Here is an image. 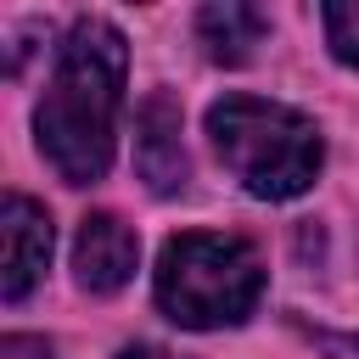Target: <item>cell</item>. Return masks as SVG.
I'll return each instance as SVG.
<instances>
[{"label":"cell","instance_id":"10","mask_svg":"<svg viewBox=\"0 0 359 359\" xmlns=\"http://www.w3.org/2000/svg\"><path fill=\"white\" fill-rule=\"evenodd\" d=\"M118 359H163V353H157V348H123Z\"/></svg>","mask_w":359,"mask_h":359},{"label":"cell","instance_id":"2","mask_svg":"<svg viewBox=\"0 0 359 359\" xmlns=\"http://www.w3.org/2000/svg\"><path fill=\"white\" fill-rule=\"evenodd\" d=\"M208 135L219 163L241 180V191L264 196V202H286L303 196L320 174V129L280 101H258V95H224L208 107Z\"/></svg>","mask_w":359,"mask_h":359},{"label":"cell","instance_id":"7","mask_svg":"<svg viewBox=\"0 0 359 359\" xmlns=\"http://www.w3.org/2000/svg\"><path fill=\"white\" fill-rule=\"evenodd\" d=\"M264 28H269L264 11L258 6H236V0L202 6V17H196V34H202V45H208L213 62H247L252 45L264 39Z\"/></svg>","mask_w":359,"mask_h":359},{"label":"cell","instance_id":"5","mask_svg":"<svg viewBox=\"0 0 359 359\" xmlns=\"http://www.w3.org/2000/svg\"><path fill=\"white\" fill-rule=\"evenodd\" d=\"M135 168L157 196L185 185V146H180V107L168 90H151L135 112Z\"/></svg>","mask_w":359,"mask_h":359},{"label":"cell","instance_id":"3","mask_svg":"<svg viewBox=\"0 0 359 359\" xmlns=\"http://www.w3.org/2000/svg\"><path fill=\"white\" fill-rule=\"evenodd\" d=\"M258 292H264V264L241 236L185 230L157 258V309L185 331L241 325Z\"/></svg>","mask_w":359,"mask_h":359},{"label":"cell","instance_id":"8","mask_svg":"<svg viewBox=\"0 0 359 359\" xmlns=\"http://www.w3.org/2000/svg\"><path fill=\"white\" fill-rule=\"evenodd\" d=\"M325 39H331V56L359 67V0H331L325 11Z\"/></svg>","mask_w":359,"mask_h":359},{"label":"cell","instance_id":"4","mask_svg":"<svg viewBox=\"0 0 359 359\" xmlns=\"http://www.w3.org/2000/svg\"><path fill=\"white\" fill-rule=\"evenodd\" d=\"M45 264H50V219L34 196L11 191L0 202V297L22 303L45 275Z\"/></svg>","mask_w":359,"mask_h":359},{"label":"cell","instance_id":"1","mask_svg":"<svg viewBox=\"0 0 359 359\" xmlns=\"http://www.w3.org/2000/svg\"><path fill=\"white\" fill-rule=\"evenodd\" d=\"M123 34L101 17H79L56 50V73L45 84V101L34 112V135L45 163L67 185H90L112 163L118 140V107H123Z\"/></svg>","mask_w":359,"mask_h":359},{"label":"cell","instance_id":"6","mask_svg":"<svg viewBox=\"0 0 359 359\" xmlns=\"http://www.w3.org/2000/svg\"><path fill=\"white\" fill-rule=\"evenodd\" d=\"M135 258H140V241H135V230H129L118 213H90V219L79 224L73 275H79L84 292H118V286H129Z\"/></svg>","mask_w":359,"mask_h":359},{"label":"cell","instance_id":"9","mask_svg":"<svg viewBox=\"0 0 359 359\" xmlns=\"http://www.w3.org/2000/svg\"><path fill=\"white\" fill-rule=\"evenodd\" d=\"M0 359H56V353H50L45 337H22V331H11V337L0 342Z\"/></svg>","mask_w":359,"mask_h":359}]
</instances>
